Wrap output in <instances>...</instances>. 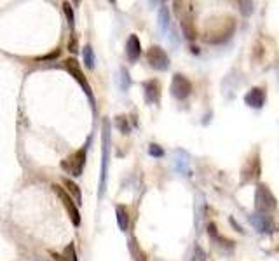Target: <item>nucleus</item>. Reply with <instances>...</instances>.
<instances>
[{
    "label": "nucleus",
    "mask_w": 279,
    "mask_h": 261,
    "mask_svg": "<svg viewBox=\"0 0 279 261\" xmlns=\"http://www.w3.org/2000/svg\"><path fill=\"white\" fill-rule=\"evenodd\" d=\"M180 23H182V30H184L185 37L187 39H195V28H194V23H192V18L190 16H180Z\"/></svg>",
    "instance_id": "nucleus-14"
},
{
    "label": "nucleus",
    "mask_w": 279,
    "mask_h": 261,
    "mask_svg": "<svg viewBox=\"0 0 279 261\" xmlns=\"http://www.w3.org/2000/svg\"><path fill=\"white\" fill-rule=\"evenodd\" d=\"M245 103L251 108H262L265 103V91L260 87H253L245 96Z\"/></svg>",
    "instance_id": "nucleus-9"
},
{
    "label": "nucleus",
    "mask_w": 279,
    "mask_h": 261,
    "mask_svg": "<svg viewBox=\"0 0 279 261\" xmlns=\"http://www.w3.org/2000/svg\"><path fill=\"white\" fill-rule=\"evenodd\" d=\"M255 202H256V209L258 212L265 214L269 211H274L276 209V197L271 193L267 184H258V188H256V195H255Z\"/></svg>",
    "instance_id": "nucleus-2"
},
{
    "label": "nucleus",
    "mask_w": 279,
    "mask_h": 261,
    "mask_svg": "<svg viewBox=\"0 0 279 261\" xmlns=\"http://www.w3.org/2000/svg\"><path fill=\"white\" fill-rule=\"evenodd\" d=\"M63 260H65V261H79V260H77L75 246H73V244H68V246H66L65 253H63Z\"/></svg>",
    "instance_id": "nucleus-18"
},
{
    "label": "nucleus",
    "mask_w": 279,
    "mask_h": 261,
    "mask_svg": "<svg viewBox=\"0 0 279 261\" xmlns=\"http://www.w3.org/2000/svg\"><path fill=\"white\" fill-rule=\"evenodd\" d=\"M86 152H88V145L82 146L81 150L68 157L66 160H62V169H65L72 176H81L86 165Z\"/></svg>",
    "instance_id": "nucleus-1"
},
{
    "label": "nucleus",
    "mask_w": 279,
    "mask_h": 261,
    "mask_svg": "<svg viewBox=\"0 0 279 261\" xmlns=\"http://www.w3.org/2000/svg\"><path fill=\"white\" fill-rule=\"evenodd\" d=\"M63 12H65V16H66L68 26L73 28V23H75V16H73V9H72V5H70L68 2H65V4H63Z\"/></svg>",
    "instance_id": "nucleus-17"
},
{
    "label": "nucleus",
    "mask_w": 279,
    "mask_h": 261,
    "mask_svg": "<svg viewBox=\"0 0 279 261\" xmlns=\"http://www.w3.org/2000/svg\"><path fill=\"white\" fill-rule=\"evenodd\" d=\"M108 139H110V126L105 120L103 122V165H101V192L105 186V176H107V158H108Z\"/></svg>",
    "instance_id": "nucleus-11"
},
{
    "label": "nucleus",
    "mask_w": 279,
    "mask_h": 261,
    "mask_svg": "<svg viewBox=\"0 0 279 261\" xmlns=\"http://www.w3.org/2000/svg\"><path fill=\"white\" fill-rule=\"evenodd\" d=\"M53 190L54 193L60 197V200H62V204L65 206V209L68 211V216L70 219H72L73 227H81V212L77 209V204L72 200V197H70L68 193L65 192V188H62L60 184H53Z\"/></svg>",
    "instance_id": "nucleus-3"
},
{
    "label": "nucleus",
    "mask_w": 279,
    "mask_h": 261,
    "mask_svg": "<svg viewBox=\"0 0 279 261\" xmlns=\"http://www.w3.org/2000/svg\"><path fill=\"white\" fill-rule=\"evenodd\" d=\"M63 183H65V186H66V193H70V195L73 197V200H75V204L81 206L82 193H81V188H79V184H75L72 180H63Z\"/></svg>",
    "instance_id": "nucleus-13"
},
{
    "label": "nucleus",
    "mask_w": 279,
    "mask_h": 261,
    "mask_svg": "<svg viewBox=\"0 0 279 261\" xmlns=\"http://www.w3.org/2000/svg\"><path fill=\"white\" fill-rule=\"evenodd\" d=\"M70 51H72V52H77V51H79V47H77V39H75V35H73L72 40H70Z\"/></svg>",
    "instance_id": "nucleus-22"
},
{
    "label": "nucleus",
    "mask_w": 279,
    "mask_h": 261,
    "mask_svg": "<svg viewBox=\"0 0 279 261\" xmlns=\"http://www.w3.org/2000/svg\"><path fill=\"white\" fill-rule=\"evenodd\" d=\"M65 68H66V72H68L70 75H72V77L75 78V80L79 82V84H81V87L84 89L86 96L89 98V101H91V103H94V98H93L91 87H89L88 78L84 77V73H82L81 66H79V61H77V59H73V58L65 59Z\"/></svg>",
    "instance_id": "nucleus-4"
},
{
    "label": "nucleus",
    "mask_w": 279,
    "mask_h": 261,
    "mask_svg": "<svg viewBox=\"0 0 279 261\" xmlns=\"http://www.w3.org/2000/svg\"><path fill=\"white\" fill-rule=\"evenodd\" d=\"M237 5H239V9H241V12L245 16H249L253 12V4H251V2H239Z\"/></svg>",
    "instance_id": "nucleus-21"
},
{
    "label": "nucleus",
    "mask_w": 279,
    "mask_h": 261,
    "mask_svg": "<svg viewBox=\"0 0 279 261\" xmlns=\"http://www.w3.org/2000/svg\"><path fill=\"white\" fill-rule=\"evenodd\" d=\"M143 89H145V101L150 104H157L161 100V84L157 80H147L143 82Z\"/></svg>",
    "instance_id": "nucleus-7"
},
{
    "label": "nucleus",
    "mask_w": 279,
    "mask_h": 261,
    "mask_svg": "<svg viewBox=\"0 0 279 261\" xmlns=\"http://www.w3.org/2000/svg\"><path fill=\"white\" fill-rule=\"evenodd\" d=\"M82 54H84V65L88 66L89 70L94 68V52H93V47L86 46L84 49H82Z\"/></svg>",
    "instance_id": "nucleus-15"
},
{
    "label": "nucleus",
    "mask_w": 279,
    "mask_h": 261,
    "mask_svg": "<svg viewBox=\"0 0 279 261\" xmlns=\"http://www.w3.org/2000/svg\"><path fill=\"white\" fill-rule=\"evenodd\" d=\"M58 56H60V51H54L53 54H47V56H42V61H46V59H54V58H58Z\"/></svg>",
    "instance_id": "nucleus-23"
},
{
    "label": "nucleus",
    "mask_w": 279,
    "mask_h": 261,
    "mask_svg": "<svg viewBox=\"0 0 279 261\" xmlns=\"http://www.w3.org/2000/svg\"><path fill=\"white\" fill-rule=\"evenodd\" d=\"M149 154L152 155V157H162V155H164V150H162L161 146L159 145H155V143H152V145L149 146Z\"/></svg>",
    "instance_id": "nucleus-20"
},
{
    "label": "nucleus",
    "mask_w": 279,
    "mask_h": 261,
    "mask_svg": "<svg viewBox=\"0 0 279 261\" xmlns=\"http://www.w3.org/2000/svg\"><path fill=\"white\" fill-rule=\"evenodd\" d=\"M159 25H161V30L162 31H168V26H169V12H168V7H161V11H159Z\"/></svg>",
    "instance_id": "nucleus-16"
},
{
    "label": "nucleus",
    "mask_w": 279,
    "mask_h": 261,
    "mask_svg": "<svg viewBox=\"0 0 279 261\" xmlns=\"http://www.w3.org/2000/svg\"><path fill=\"white\" fill-rule=\"evenodd\" d=\"M115 214H117V225L121 228V232H126L129 227V214H127V209L124 206H117L115 208Z\"/></svg>",
    "instance_id": "nucleus-12"
},
{
    "label": "nucleus",
    "mask_w": 279,
    "mask_h": 261,
    "mask_svg": "<svg viewBox=\"0 0 279 261\" xmlns=\"http://www.w3.org/2000/svg\"><path fill=\"white\" fill-rule=\"evenodd\" d=\"M192 92V84L187 77H184L182 73H176L171 80V94L176 100H187L188 94Z\"/></svg>",
    "instance_id": "nucleus-6"
},
{
    "label": "nucleus",
    "mask_w": 279,
    "mask_h": 261,
    "mask_svg": "<svg viewBox=\"0 0 279 261\" xmlns=\"http://www.w3.org/2000/svg\"><path fill=\"white\" fill-rule=\"evenodd\" d=\"M115 126H117V129H121L124 132V134H127L129 132V124H127V119L124 115L117 117L115 119Z\"/></svg>",
    "instance_id": "nucleus-19"
},
{
    "label": "nucleus",
    "mask_w": 279,
    "mask_h": 261,
    "mask_svg": "<svg viewBox=\"0 0 279 261\" xmlns=\"http://www.w3.org/2000/svg\"><path fill=\"white\" fill-rule=\"evenodd\" d=\"M142 54V44H140V39L138 35H129V39L126 42V56L131 63H134Z\"/></svg>",
    "instance_id": "nucleus-10"
},
{
    "label": "nucleus",
    "mask_w": 279,
    "mask_h": 261,
    "mask_svg": "<svg viewBox=\"0 0 279 261\" xmlns=\"http://www.w3.org/2000/svg\"><path fill=\"white\" fill-rule=\"evenodd\" d=\"M249 221H251V225L260 232V234H269V232H272V228H274L272 219L269 218L267 214H262V212L253 214L251 218H249Z\"/></svg>",
    "instance_id": "nucleus-8"
},
{
    "label": "nucleus",
    "mask_w": 279,
    "mask_h": 261,
    "mask_svg": "<svg viewBox=\"0 0 279 261\" xmlns=\"http://www.w3.org/2000/svg\"><path fill=\"white\" fill-rule=\"evenodd\" d=\"M147 61L152 68L159 70V72H164L169 68V58L168 54L164 52V49H161L159 46H152L147 51Z\"/></svg>",
    "instance_id": "nucleus-5"
}]
</instances>
